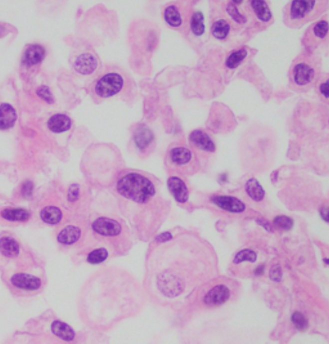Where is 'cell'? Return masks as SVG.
I'll list each match as a JSON object with an SVG mask.
<instances>
[{"mask_svg":"<svg viewBox=\"0 0 329 344\" xmlns=\"http://www.w3.org/2000/svg\"><path fill=\"white\" fill-rule=\"evenodd\" d=\"M246 194L255 202H261L265 198V191L256 180H250L245 186Z\"/></svg>","mask_w":329,"mask_h":344,"instance_id":"28","label":"cell"},{"mask_svg":"<svg viewBox=\"0 0 329 344\" xmlns=\"http://www.w3.org/2000/svg\"><path fill=\"white\" fill-rule=\"evenodd\" d=\"M125 86L124 78L121 76L120 74L109 72L106 74L104 76L100 78L95 84V93L98 97L100 98H109L113 96L118 94Z\"/></svg>","mask_w":329,"mask_h":344,"instance_id":"10","label":"cell"},{"mask_svg":"<svg viewBox=\"0 0 329 344\" xmlns=\"http://www.w3.org/2000/svg\"><path fill=\"white\" fill-rule=\"evenodd\" d=\"M133 140L134 144H135L136 148H138V151H140L142 154H145L148 152L149 150L153 147L154 134L148 126H145V125H138L135 130H134Z\"/></svg>","mask_w":329,"mask_h":344,"instance_id":"15","label":"cell"},{"mask_svg":"<svg viewBox=\"0 0 329 344\" xmlns=\"http://www.w3.org/2000/svg\"><path fill=\"white\" fill-rule=\"evenodd\" d=\"M230 31H232V26H230L227 20L219 18L211 24L212 38L216 40H220V42L221 40H227L229 38Z\"/></svg>","mask_w":329,"mask_h":344,"instance_id":"26","label":"cell"},{"mask_svg":"<svg viewBox=\"0 0 329 344\" xmlns=\"http://www.w3.org/2000/svg\"><path fill=\"white\" fill-rule=\"evenodd\" d=\"M329 36V24L326 20L314 22L310 28L305 31L304 38H302V46L304 48L311 52L317 49L320 44H323Z\"/></svg>","mask_w":329,"mask_h":344,"instance_id":"7","label":"cell"},{"mask_svg":"<svg viewBox=\"0 0 329 344\" xmlns=\"http://www.w3.org/2000/svg\"><path fill=\"white\" fill-rule=\"evenodd\" d=\"M242 2H243V0H230L229 3L234 4V6H238L239 4H242Z\"/></svg>","mask_w":329,"mask_h":344,"instance_id":"41","label":"cell"},{"mask_svg":"<svg viewBox=\"0 0 329 344\" xmlns=\"http://www.w3.org/2000/svg\"><path fill=\"white\" fill-rule=\"evenodd\" d=\"M188 140H189L190 146L193 147V151H197V152L212 155L216 151V147L211 137L206 132L200 130V129L192 132L188 137Z\"/></svg>","mask_w":329,"mask_h":344,"instance_id":"13","label":"cell"},{"mask_svg":"<svg viewBox=\"0 0 329 344\" xmlns=\"http://www.w3.org/2000/svg\"><path fill=\"white\" fill-rule=\"evenodd\" d=\"M9 285L15 290L24 292H36L41 290V278L28 274H14L9 278Z\"/></svg>","mask_w":329,"mask_h":344,"instance_id":"12","label":"cell"},{"mask_svg":"<svg viewBox=\"0 0 329 344\" xmlns=\"http://www.w3.org/2000/svg\"><path fill=\"white\" fill-rule=\"evenodd\" d=\"M32 190H33L32 182H30V180L24 182L23 184H22V195H23L24 198H28V196H31V194H32Z\"/></svg>","mask_w":329,"mask_h":344,"instance_id":"38","label":"cell"},{"mask_svg":"<svg viewBox=\"0 0 329 344\" xmlns=\"http://www.w3.org/2000/svg\"><path fill=\"white\" fill-rule=\"evenodd\" d=\"M319 214H320V216H322V220L329 224V206L327 204L322 205V208H320V210H319Z\"/></svg>","mask_w":329,"mask_h":344,"instance_id":"39","label":"cell"},{"mask_svg":"<svg viewBox=\"0 0 329 344\" xmlns=\"http://www.w3.org/2000/svg\"><path fill=\"white\" fill-rule=\"evenodd\" d=\"M273 224L282 231H290L293 227V220L286 216H279L273 220Z\"/></svg>","mask_w":329,"mask_h":344,"instance_id":"32","label":"cell"},{"mask_svg":"<svg viewBox=\"0 0 329 344\" xmlns=\"http://www.w3.org/2000/svg\"><path fill=\"white\" fill-rule=\"evenodd\" d=\"M327 205H328V206H329V204H327Z\"/></svg>","mask_w":329,"mask_h":344,"instance_id":"42","label":"cell"},{"mask_svg":"<svg viewBox=\"0 0 329 344\" xmlns=\"http://www.w3.org/2000/svg\"><path fill=\"white\" fill-rule=\"evenodd\" d=\"M211 204L215 205L216 208L221 209L224 212L232 214H242L246 210L245 202H242L237 198H232V196H221V195H214L210 198Z\"/></svg>","mask_w":329,"mask_h":344,"instance_id":"14","label":"cell"},{"mask_svg":"<svg viewBox=\"0 0 329 344\" xmlns=\"http://www.w3.org/2000/svg\"><path fill=\"white\" fill-rule=\"evenodd\" d=\"M320 62L313 54H302L293 61L290 70V86L296 92H308L319 80Z\"/></svg>","mask_w":329,"mask_h":344,"instance_id":"4","label":"cell"},{"mask_svg":"<svg viewBox=\"0 0 329 344\" xmlns=\"http://www.w3.org/2000/svg\"><path fill=\"white\" fill-rule=\"evenodd\" d=\"M256 260V254L252 250H243L241 253H238L234 258V264H238L242 262H250L254 263Z\"/></svg>","mask_w":329,"mask_h":344,"instance_id":"33","label":"cell"},{"mask_svg":"<svg viewBox=\"0 0 329 344\" xmlns=\"http://www.w3.org/2000/svg\"><path fill=\"white\" fill-rule=\"evenodd\" d=\"M17 120V114L10 104H3L0 106V130L13 128Z\"/></svg>","mask_w":329,"mask_h":344,"instance_id":"21","label":"cell"},{"mask_svg":"<svg viewBox=\"0 0 329 344\" xmlns=\"http://www.w3.org/2000/svg\"><path fill=\"white\" fill-rule=\"evenodd\" d=\"M108 256V250L104 249V248H98V249L91 250L90 253L88 254V256H86V262H88L89 264L93 266L102 264L103 262H106Z\"/></svg>","mask_w":329,"mask_h":344,"instance_id":"30","label":"cell"},{"mask_svg":"<svg viewBox=\"0 0 329 344\" xmlns=\"http://www.w3.org/2000/svg\"><path fill=\"white\" fill-rule=\"evenodd\" d=\"M0 216L6 222L12 223H26L30 220L31 214L26 209H19V208H13V209H4L0 212Z\"/></svg>","mask_w":329,"mask_h":344,"instance_id":"20","label":"cell"},{"mask_svg":"<svg viewBox=\"0 0 329 344\" xmlns=\"http://www.w3.org/2000/svg\"><path fill=\"white\" fill-rule=\"evenodd\" d=\"M211 246L192 234L160 242L148 260L149 289L165 304L187 300L202 284L216 278Z\"/></svg>","mask_w":329,"mask_h":344,"instance_id":"1","label":"cell"},{"mask_svg":"<svg viewBox=\"0 0 329 344\" xmlns=\"http://www.w3.org/2000/svg\"><path fill=\"white\" fill-rule=\"evenodd\" d=\"M0 256L5 259H17L21 256V244L10 234H3L0 238Z\"/></svg>","mask_w":329,"mask_h":344,"instance_id":"16","label":"cell"},{"mask_svg":"<svg viewBox=\"0 0 329 344\" xmlns=\"http://www.w3.org/2000/svg\"><path fill=\"white\" fill-rule=\"evenodd\" d=\"M97 58L94 57V56L89 54V53L77 57V60H76L75 64H73L75 70L79 74H82V75H89V74L94 72L95 68H97Z\"/></svg>","mask_w":329,"mask_h":344,"instance_id":"19","label":"cell"},{"mask_svg":"<svg viewBox=\"0 0 329 344\" xmlns=\"http://www.w3.org/2000/svg\"><path fill=\"white\" fill-rule=\"evenodd\" d=\"M263 272H264V266H259V268L255 271V274H256V276H260Z\"/></svg>","mask_w":329,"mask_h":344,"instance_id":"40","label":"cell"},{"mask_svg":"<svg viewBox=\"0 0 329 344\" xmlns=\"http://www.w3.org/2000/svg\"><path fill=\"white\" fill-rule=\"evenodd\" d=\"M292 324L297 330H306V328H308L306 317L302 314H300V312H295L292 314Z\"/></svg>","mask_w":329,"mask_h":344,"instance_id":"34","label":"cell"},{"mask_svg":"<svg viewBox=\"0 0 329 344\" xmlns=\"http://www.w3.org/2000/svg\"><path fill=\"white\" fill-rule=\"evenodd\" d=\"M116 190L135 209L134 224L138 228L140 227L142 234H145L144 238L153 236L169 210V204L161 198L157 183L145 174L129 172L121 176Z\"/></svg>","mask_w":329,"mask_h":344,"instance_id":"2","label":"cell"},{"mask_svg":"<svg viewBox=\"0 0 329 344\" xmlns=\"http://www.w3.org/2000/svg\"><path fill=\"white\" fill-rule=\"evenodd\" d=\"M91 231L103 240H117L124 236V227L120 222L112 218H98L91 223Z\"/></svg>","mask_w":329,"mask_h":344,"instance_id":"8","label":"cell"},{"mask_svg":"<svg viewBox=\"0 0 329 344\" xmlns=\"http://www.w3.org/2000/svg\"><path fill=\"white\" fill-rule=\"evenodd\" d=\"M192 8L188 6V2H176L166 6L163 10V20L169 28L178 31L188 30L189 26Z\"/></svg>","mask_w":329,"mask_h":344,"instance_id":"6","label":"cell"},{"mask_svg":"<svg viewBox=\"0 0 329 344\" xmlns=\"http://www.w3.org/2000/svg\"><path fill=\"white\" fill-rule=\"evenodd\" d=\"M166 165L170 170L180 173L183 176H190L200 170V162L192 148L185 146H171L167 151Z\"/></svg>","mask_w":329,"mask_h":344,"instance_id":"5","label":"cell"},{"mask_svg":"<svg viewBox=\"0 0 329 344\" xmlns=\"http://www.w3.org/2000/svg\"><path fill=\"white\" fill-rule=\"evenodd\" d=\"M80 198V186L79 184H72L68 191V201L71 204L76 202Z\"/></svg>","mask_w":329,"mask_h":344,"instance_id":"36","label":"cell"},{"mask_svg":"<svg viewBox=\"0 0 329 344\" xmlns=\"http://www.w3.org/2000/svg\"><path fill=\"white\" fill-rule=\"evenodd\" d=\"M71 126H72V122L66 115L51 116L48 122L49 130H51L53 133H64V132L70 130Z\"/></svg>","mask_w":329,"mask_h":344,"instance_id":"24","label":"cell"},{"mask_svg":"<svg viewBox=\"0 0 329 344\" xmlns=\"http://www.w3.org/2000/svg\"><path fill=\"white\" fill-rule=\"evenodd\" d=\"M246 17L252 20L255 24L261 28L269 26L273 21V14L265 0H248L246 3Z\"/></svg>","mask_w":329,"mask_h":344,"instance_id":"9","label":"cell"},{"mask_svg":"<svg viewBox=\"0 0 329 344\" xmlns=\"http://www.w3.org/2000/svg\"><path fill=\"white\" fill-rule=\"evenodd\" d=\"M169 191L178 204H185L189 200V191L185 182L179 177H170L167 180Z\"/></svg>","mask_w":329,"mask_h":344,"instance_id":"17","label":"cell"},{"mask_svg":"<svg viewBox=\"0 0 329 344\" xmlns=\"http://www.w3.org/2000/svg\"><path fill=\"white\" fill-rule=\"evenodd\" d=\"M270 278H272L273 281H277V282H279V281L282 280V270L279 266H274V267L270 270Z\"/></svg>","mask_w":329,"mask_h":344,"instance_id":"37","label":"cell"},{"mask_svg":"<svg viewBox=\"0 0 329 344\" xmlns=\"http://www.w3.org/2000/svg\"><path fill=\"white\" fill-rule=\"evenodd\" d=\"M36 93L42 100H45L46 104H53L54 102V98H53V94H51L50 89L48 86H40L36 90Z\"/></svg>","mask_w":329,"mask_h":344,"instance_id":"35","label":"cell"},{"mask_svg":"<svg viewBox=\"0 0 329 344\" xmlns=\"http://www.w3.org/2000/svg\"><path fill=\"white\" fill-rule=\"evenodd\" d=\"M44 58H45V49L41 46H31L24 52L23 64H26L27 67L36 66V64H41Z\"/></svg>","mask_w":329,"mask_h":344,"instance_id":"23","label":"cell"},{"mask_svg":"<svg viewBox=\"0 0 329 344\" xmlns=\"http://www.w3.org/2000/svg\"><path fill=\"white\" fill-rule=\"evenodd\" d=\"M246 57H247V50H246L245 48L236 50V52H233L232 54H229V57L227 58L225 66H227V68H229V70H234V68H237V67H239L243 64Z\"/></svg>","mask_w":329,"mask_h":344,"instance_id":"29","label":"cell"},{"mask_svg":"<svg viewBox=\"0 0 329 344\" xmlns=\"http://www.w3.org/2000/svg\"><path fill=\"white\" fill-rule=\"evenodd\" d=\"M188 31H189L194 38L202 36L205 32V21H203V14L201 12H193L190 16L189 26H188Z\"/></svg>","mask_w":329,"mask_h":344,"instance_id":"27","label":"cell"},{"mask_svg":"<svg viewBox=\"0 0 329 344\" xmlns=\"http://www.w3.org/2000/svg\"><path fill=\"white\" fill-rule=\"evenodd\" d=\"M317 92L320 100L329 104V74L319 78L317 82Z\"/></svg>","mask_w":329,"mask_h":344,"instance_id":"31","label":"cell"},{"mask_svg":"<svg viewBox=\"0 0 329 344\" xmlns=\"http://www.w3.org/2000/svg\"><path fill=\"white\" fill-rule=\"evenodd\" d=\"M82 236V230L75 224H68L58 234V244L63 246H72L77 244Z\"/></svg>","mask_w":329,"mask_h":344,"instance_id":"18","label":"cell"},{"mask_svg":"<svg viewBox=\"0 0 329 344\" xmlns=\"http://www.w3.org/2000/svg\"><path fill=\"white\" fill-rule=\"evenodd\" d=\"M50 330H51V332H53V335L57 336L58 339H60V340H63V342L75 340V336H76L75 332H73V330L71 329L70 326L67 325V324L62 322V321H59V320L53 321L50 325Z\"/></svg>","mask_w":329,"mask_h":344,"instance_id":"22","label":"cell"},{"mask_svg":"<svg viewBox=\"0 0 329 344\" xmlns=\"http://www.w3.org/2000/svg\"><path fill=\"white\" fill-rule=\"evenodd\" d=\"M232 296V289L229 284H216L210 288L202 298V303L206 307H220L225 304Z\"/></svg>","mask_w":329,"mask_h":344,"instance_id":"11","label":"cell"},{"mask_svg":"<svg viewBox=\"0 0 329 344\" xmlns=\"http://www.w3.org/2000/svg\"><path fill=\"white\" fill-rule=\"evenodd\" d=\"M40 220L45 224L57 226L63 220V213L57 206H46L40 212Z\"/></svg>","mask_w":329,"mask_h":344,"instance_id":"25","label":"cell"},{"mask_svg":"<svg viewBox=\"0 0 329 344\" xmlns=\"http://www.w3.org/2000/svg\"><path fill=\"white\" fill-rule=\"evenodd\" d=\"M328 0H291L283 10V22L290 28H300L327 12Z\"/></svg>","mask_w":329,"mask_h":344,"instance_id":"3","label":"cell"}]
</instances>
